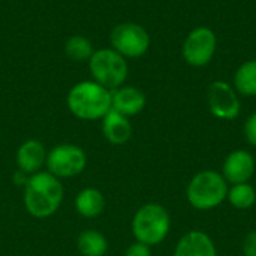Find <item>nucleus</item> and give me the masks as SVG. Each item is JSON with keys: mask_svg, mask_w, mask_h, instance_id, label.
Returning <instances> with one entry per match:
<instances>
[{"mask_svg": "<svg viewBox=\"0 0 256 256\" xmlns=\"http://www.w3.org/2000/svg\"><path fill=\"white\" fill-rule=\"evenodd\" d=\"M64 189L62 180L46 170L30 176L24 184V208L34 219H48L54 216L62 207Z\"/></svg>", "mask_w": 256, "mask_h": 256, "instance_id": "obj_1", "label": "nucleus"}, {"mask_svg": "<svg viewBox=\"0 0 256 256\" xmlns=\"http://www.w3.org/2000/svg\"><path fill=\"white\" fill-rule=\"evenodd\" d=\"M243 255L256 256V231H250L243 242Z\"/></svg>", "mask_w": 256, "mask_h": 256, "instance_id": "obj_22", "label": "nucleus"}, {"mask_svg": "<svg viewBox=\"0 0 256 256\" xmlns=\"http://www.w3.org/2000/svg\"><path fill=\"white\" fill-rule=\"evenodd\" d=\"M48 150L39 140H27L18 148L15 154L16 168L18 171L24 172L26 176H33L45 166Z\"/></svg>", "mask_w": 256, "mask_h": 256, "instance_id": "obj_11", "label": "nucleus"}, {"mask_svg": "<svg viewBox=\"0 0 256 256\" xmlns=\"http://www.w3.org/2000/svg\"><path fill=\"white\" fill-rule=\"evenodd\" d=\"M134 129L129 117L111 110L102 118V135L112 146H123L132 138Z\"/></svg>", "mask_w": 256, "mask_h": 256, "instance_id": "obj_14", "label": "nucleus"}, {"mask_svg": "<svg viewBox=\"0 0 256 256\" xmlns=\"http://www.w3.org/2000/svg\"><path fill=\"white\" fill-rule=\"evenodd\" d=\"M172 256H218V249L204 231H189L177 242Z\"/></svg>", "mask_w": 256, "mask_h": 256, "instance_id": "obj_13", "label": "nucleus"}, {"mask_svg": "<svg viewBox=\"0 0 256 256\" xmlns=\"http://www.w3.org/2000/svg\"><path fill=\"white\" fill-rule=\"evenodd\" d=\"M45 166L50 174L60 180L72 178L84 172L87 166V154L84 148L76 144H57L48 150Z\"/></svg>", "mask_w": 256, "mask_h": 256, "instance_id": "obj_6", "label": "nucleus"}, {"mask_svg": "<svg viewBox=\"0 0 256 256\" xmlns=\"http://www.w3.org/2000/svg\"><path fill=\"white\" fill-rule=\"evenodd\" d=\"M234 88L243 96H256V60H248L238 66L234 75Z\"/></svg>", "mask_w": 256, "mask_h": 256, "instance_id": "obj_17", "label": "nucleus"}, {"mask_svg": "<svg viewBox=\"0 0 256 256\" xmlns=\"http://www.w3.org/2000/svg\"><path fill=\"white\" fill-rule=\"evenodd\" d=\"M130 226L135 242L153 248L160 244L168 237L171 230V218L164 206L148 202L136 210Z\"/></svg>", "mask_w": 256, "mask_h": 256, "instance_id": "obj_3", "label": "nucleus"}, {"mask_svg": "<svg viewBox=\"0 0 256 256\" xmlns=\"http://www.w3.org/2000/svg\"><path fill=\"white\" fill-rule=\"evenodd\" d=\"M68 110L80 120H102L111 111V90L96 81H80L68 93Z\"/></svg>", "mask_w": 256, "mask_h": 256, "instance_id": "obj_2", "label": "nucleus"}, {"mask_svg": "<svg viewBox=\"0 0 256 256\" xmlns=\"http://www.w3.org/2000/svg\"><path fill=\"white\" fill-rule=\"evenodd\" d=\"M226 200L237 210H249L255 206L256 189L249 183L232 184V188L228 189Z\"/></svg>", "mask_w": 256, "mask_h": 256, "instance_id": "obj_19", "label": "nucleus"}, {"mask_svg": "<svg viewBox=\"0 0 256 256\" xmlns=\"http://www.w3.org/2000/svg\"><path fill=\"white\" fill-rule=\"evenodd\" d=\"M88 69L93 81L108 90L124 86L129 75L128 60L112 48L96 50L88 60Z\"/></svg>", "mask_w": 256, "mask_h": 256, "instance_id": "obj_5", "label": "nucleus"}, {"mask_svg": "<svg viewBox=\"0 0 256 256\" xmlns=\"http://www.w3.org/2000/svg\"><path fill=\"white\" fill-rule=\"evenodd\" d=\"M226 195L228 183L224 176L214 170H206L195 174L186 189L189 204L200 212L216 208L226 200Z\"/></svg>", "mask_w": 256, "mask_h": 256, "instance_id": "obj_4", "label": "nucleus"}, {"mask_svg": "<svg viewBox=\"0 0 256 256\" xmlns=\"http://www.w3.org/2000/svg\"><path fill=\"white\" fill-rule=\"evenodd\" d=\"M110 42L124 58H140L150 48V34L136 22H120L111 30Z\"/></svg>", "mask_w": 256, "mask_h": 256, "instance_id": "obj_7", "label": "nucleus"}, {"mask_svg": "<svg viewBox=\"0 0 256 256\" xmlns=\"http://www.w3.org/2000/svg\"><path fill=\"white\" fill-rule=\"evenodd\" d=\"M208 108L220 120H234L240 116L242 104L236 88L225 81H214L207 92Z\"/></svg>", "mask_w": 256, "mask_h": 256, "instance_id": "obj_9", "label": "nucleus"}, {"mask_svg": "<svg viewBox=\"0 0 256 256\" xmlns=\"http://www.w3.org/2000/svg\"><path fill=\"white\" fill-rule=\"evenodd\" d=\"M255 158L252 156V153H249L248 150H234L226 156L220 174L224 176L226 183L240 184L248 183L255 174Z\"/></svg>", "mask_w": 256, "mask_h": 256, "instance_id": "obj_10", "label": "nucleus"}, {"mask_svg": "<svg viewBox=\"0 0 256 256\" xmlns=\"http://www.w3.org/2000/svg\"><path fill=\"white\" fill-rule=\"evenodd\" d=\"M147 99L142 90L134 86H122L111 90V110L126 116H138L146 108Z\"/></svg>", "mask_w": 256, "mask_h": 256, "instance_id": "obj_12", "label": "nucleus"}, {"mask_svg": "<svg viewBox=\"0 0 256 256\" xmlns=\"http://www.w3.org/2000/svg\"><path fill=\"white\" fill-rule=\"evenodd\" d=\"M124 256H152V248L140 242H135L126 249Z\"/></svg>", "mask_w": 256, "mask_h": 256, "instance_id": "obj_21", "label": "nucleus"}, {"mask_svg": "<svg viewBox=\"0 0 256 256\" xmlns=\"http://www.w3.org/2000/svg\"><path fill=\"white\" fill-rule=\"evenodd\" d=\"M216 46L218 39L214 32L210 27H196L184 39L182 54L188 64L202 68L213 60Z\"/></svg>", "mask_w": 256, "mask_h": 256, "instance_id": "obj_8", "label": "nucleus"}, {"mask_svg": "<svg viewBox=\"0 0 256 256\" xmlns=\"http://www.w3.org/2000/svg\"><path fill=\"white\" fill-rule=\"evenodd\" d=\"M76 249L82 256H105L110 243L98 230H84L76 237Z\"/></svg>", "mask_w": 256, "mask_h": 256, "instance_id": "obj_16", "label": "nucleus"}, {"mask_svg": "<svg viewBox=\"0 0 256 256\" xmlns=\"http://www.w3.org/2000/svg\"><path fill=\"white\" fill-rule=\"evenodd\" d=\"M106 207L105 195L96 188H84L75 196V210L84 219L99 218Z\"/></svg>", "mask_w": 256, "mask_h": 256, "instance_id": "obj_15", "label": "nucleus"}, {"mask_svg": "<svg viewBox=\"0 0 256 256\" xmlns=\"http://www.w3.org/2000/svg\"><path fill=\"white\" fill-rule=\"evenodd\" d=\"M244 136L250 146L256 147V112L250 114L244 123Z\"/></svg>", "mask_w": 256, "mask_h": 256, "instance_id": "obj_20", "label": "nucleus"}, {"mask_svg": "<svg viewBox=\"0 0 256 256\" xmlns=\"http://www.w3.org/2000/svg\"><path fill=\"white\" fill-rule=\"evenodd\" d=\"M94 51L96 50L93 48L92 40L81 34H74L64 42V54L68 56V58L76 63L88 62Z\"/></svg>", "mask_w": 256, "mask_h": 256, "instance_id": "obj_18", "label": "nucleus"}]
</instances>
